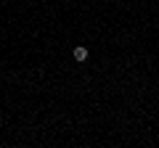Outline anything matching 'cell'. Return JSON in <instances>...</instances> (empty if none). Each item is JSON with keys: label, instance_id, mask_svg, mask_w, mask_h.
Returning a JSON list of instances; mask_svg holds the SVG:
<instances>
[{"label": "cell", "instance_id": "obj_1", "mask_svg": "<svg viewBox=\"0 0 159 148\" xmlns=\"http://www.w3.org/2000/svg\"><path fill=\"white\" fill-rule=\"evenodd\" d=\"M72 56H74V61H77V63H85L88 56H90V50H88L85 45H77V48L72 50Z\"/></svg>", "mask_w": 159, "mask_h": 148}]
</instances>
